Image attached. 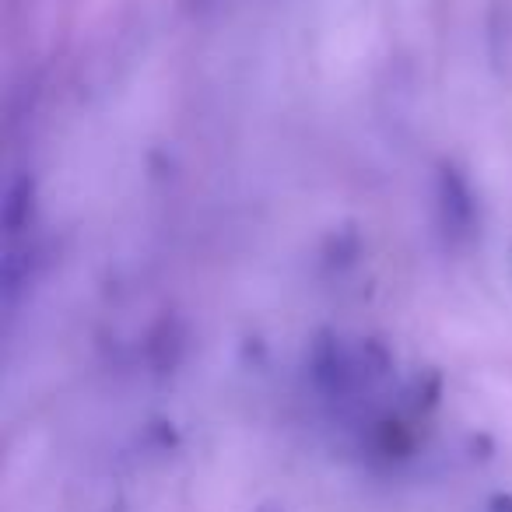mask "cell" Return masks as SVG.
Here are the masks:
<instances>
[]
</instances>
